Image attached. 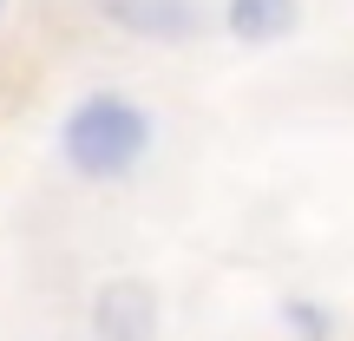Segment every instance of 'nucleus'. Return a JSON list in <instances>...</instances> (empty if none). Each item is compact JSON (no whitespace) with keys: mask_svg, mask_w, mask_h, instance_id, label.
Here are the masks:
<instances>
[{"mask_svg":"<svg viewBox=\"0 0 354 341\" xmlns=\"http://www.w3.org/2000/svg\"><path fill=\"white\" fill-rule=\"evenodd\" d=\"M59 145H66V165H73L79 177H125L145 151H151V118H145L138 105L99 92V99L73 105Z\"/></svg>","mask_w":354,"mask_h":341,"instance_id":"1","label":"nucleus"},{"mask_svg":"<svg viewBox=\"0 0 354 341\" xmlns=\"http://www.w3.org/2000/svg\"><path fill=\"white\" fill-rule=\"evenodd\" d=\"M158 315H151V289L138 282H118V289L99 295V335L105 341H151Z\"/></svg>","mask_w":354,"mask_h":341,"instance_id":"2","label":"nucleus"},{"mask_svg":"<svg viewBox=\"0 0 354 341\" xmlns=\"http://www.w3.org/2000/svg\"><path fill=\"white\" fill-rule=\"evenodd\" d=\"M230 33L250 39V46H269V39H289L295 20H302V0H230L223 7Z\"/></svg>","mask_w":354,"mask_h":341,"instance_id":"3","label":"nucleus"},{"mask_svg":"<svg viewBox=\"0 0 354 341\" xmlns=\"http://www.w3.org/2000/svg\"><path fill=\"white\" fill-rule=\"evenodd\" d=\"M105 13H118L131 33H151V39H184L197 26L190 0H105Z\"/></svg>","mask_w":354,"mask_h":341,"instance_id":"4","label":"nucleus"},{"mask_svg":"<svg viewBox=\"0 0 354 341\" xmlns=\"http://www.w3.org/2000/svg\"><path fill=\"white\" fill-rule=\"evenodd\" d=\"M0 7H7V0H0Z\"/></svg>","mask_w":354,"mask_h":341,"instance_id":"5","label":"nucleus"}]
</instances>
